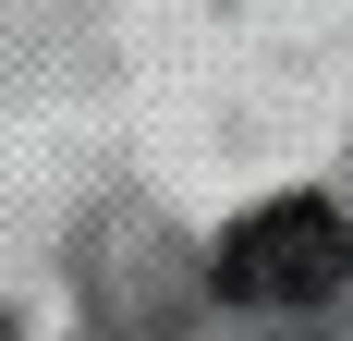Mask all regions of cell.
<instances>
[{"label":"cell","instance_id":"7a4b0ae2","mask_svg":"<svg viewBox=\"0 0 353 341\" xmlns=\"http://www.w3.org/2000/svg\"><path fill=\"white\" fill-rule=\"evenodd\" d=\"M0 341H12V329H0Z\"/></svg>","mask_w":353,"mask_h":341},{"label":"cell","instance_id":"6da1fadb","mask_svg":"<svg viewBox=\"0 0 353 341\" xmlns=\"http://www.w3.org/2000/svg\"><path fill=\"white\" fill-rule=\"evenodd\" d=\"M341 269H353V232L317 195L256 207V220H232V244H219V293H232V305H329Z\"/></svg>","mask_w":353,"mask_h":341}]
</instances>
